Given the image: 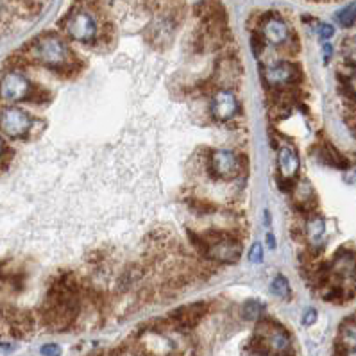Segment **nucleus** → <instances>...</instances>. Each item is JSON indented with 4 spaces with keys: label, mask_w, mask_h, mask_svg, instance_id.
Wrapping results in <instances>:
<instances>
[{
    "label": "nucleus",
    "mask_w": 356,
    "mask_h": 356,
    "mask_svg": "<svg viewBox=\"0 0 356 356\" xmlns=\"http://www.w3.org/2000/svg\"><path fill=\"white\" fill-rule=\"evenodd\" d=\"M27 56L38 65H43L51 70L63 72V74H72L74 67V56L65 40L58 34H43L38 36L27 49Z\"/></svg>",
    "instance_id": "nucleus-1"
},
{
    "label": "nucleus",
    "mask_w": 356,
    "mask_h": 356,
    "mask_svg": "<svg viewBox=\"0 0 356 356\" xmlns=\"http://www.w3.org/2000/svg\"><path fill=\"white\" fill-rule=\"evenodd\" d=\"M204 238L208 242L206 258L218 264H235L242 254V242L226 231H208Z\"/></svg>",
    "instance_id": "nucleus-2"
},
{
    "label": "nucleus",
    "mask_w": 356,
    "mask_h": 356,
    "mask_svg": "<svg viewBox=\"0 0 356 356\" xmlns=\"http://www.w3.org/2000/svg\"><path fill=\"white\" fill-rule=\"evenodd\" d=\"M63 27L72 40L81 43H93L99 36V27H97L95 18L84 9H74L65 18Z\"/></svg>",
    "instance_id": "nucleus-3"
},
{
    "label": "nucleus",
    "mask_w": 356,
    "mask_h": 356,
    "mask_svg": "<svg viewBox=\"0 0 356 356\" xmlns=\"http://www.w3.org/2000/svg\"><path fill=\"white\" fill-rule=\"evenodd\" d=\"M264 74V81L274 90H283V88H292L293 84H298L301 79V68L293 63H273L264 67L261 70Z\"/></svg>",
    "instance_id": "nucleus-4"
},
{
    "label": "nucleus",
    "mask_w": 356,
    "mask_h": 356,
    "mask_svg": "<svg viewBox=\"0 0 356 356\" xmlns=\"http://www.w3.org/2000/svg\"><path fill=\"white\" fill-rule=\"evenodd\" d=\"M208 168H210V174L215 179L231 181L242 172V159L233 151L220 149V151L211 152Z\"/></svg>",
    "instance_id": "nucleus-5"
},
{
    "label": "nucleus",
    "mask_w": 356,
    "mask_h": 356,
    "mask_svg": "<svg viewBox=\"0 0 356 356\" xmlns=\"http://www.w3.org/2000/svg\"><path fill=\"white\" fill-rule=\"evenodd\" d=\"M208 310H210L208 302H193V305L181 306L172 314H168V318H170L172 326H174V331L183 333V331L193 330L197 326L204 318V315L208 314Z\"/></svg>",
    "instance_id": "nucleus-6"
},
{
    "label": "nucleus",
    "mask_w": 356,
    "mask_h": 356,
    "mask_svg": "<svg viewBox=\"0 0 356 356\" xmlns=\"http://www.w3.org/2000/svg\"><path fill=\"white\" fill-rule=\"evenodd\" d=\"M33 127V118L20 108H6L2 111V131L9 138H24Z\"/></svg>",
    "instance_id": "nucleus-7"
},
{
    "label": "nucleus",
    "mask_w": 356,
    "mask_h": 356,
    "mask_svg": "<svg viewBox=\"0 0 356 356\" xmlns=\"http://www.w3.org/2000/svg\"><path fill=\"white\" fill-rule=\"evenodd\" d=\"M31 92H33V84H31L29 77L24 76L18 70L6 72L4 79H2V97H4V101H26V99H29Z\"/></svg>",
    "instance_id": "nucleus-8"
},
{
    "label": "nucleus",
    "mask_w": 356,
    "mask_h": 356,
    "mask_svg": "<svg viewBox=\"0 0 356 356\" xmlns=\"http://www.w3.org/2000/svg\"><path fill=\"white\" fill-rule=\"evenodd\" d=\"M260 33L265 38V42L276 47L286 45L293 38L289 24L283 18L277 17V15H267V17L261 18Z\"/></svg>",
    "instance_id": "nucleus-9"
},
{
    "label": "nucleus",
    "mask_w": 356,
    "mask_h": 356,
    "mask_svg": "<svg viewBox=\"0 0 356 356\" xmlns=\"http://www.w3.org/2000/svg\"><path fill=\"white\" fill-rule=\"evenodd\" d=\"M211 117L218 122H229L238 113V101L229 88H218L211 97Z\"/></svg>",
    "instance_id": "nucleus-10"
},
{
    "label": "nucleus",
    "mask_w": 356,
    "mask_h": 356,
    "mask_svg": "<svg viewBox=\"0 0 356 356\" xmlns=\"http://www.w3.org/2000/svg\"><path fill=\"white\" fill-rule=\"evenodd\" d=\"M299 167H301V159H299L296 147L290 143H281L277 147V172H280L281 179L296 181L299 174Z\"/></svg>",
    "instance_id": "nucleus-11"
},
{
    "label": "nucleus",
    "mask_w": 356,
    "mask_h": 356,
    "mask_svg": "<svg viewBox=\"0 0 356 356\" xmlns=\"http://www.w3.org/2000/svg\"><path fill=\"white\" fill-rule=\"evenodd\" d=\"M242 76V65L238 63L236 56L227 54L217 61V68H215V84L220 88H231L233 84Z\"/></svg>",
    "instance_id": "nucleus-12"
},
{
    "label": "nucleus",
    "mask_w": 356,
    "mask_h": 356,
    "mask_svg": "<svg viewBox=\"0 0 356 356\" xmlns=\"http://www.w3.org/2000/svg\"><path fill=\"white\" fill-rule=\"evenodd\" d=\"M292 195H293V201H296V204H298V208H301L302 211H308L314 208L315 190L312 188V185L306 179H299L293 183Z\"/></svg>",
    "instance_id": "nucleus-13"
},
{
    "label": "nucleus",
    "mask_w": 356,
    "mask_h": 356,
    "mask_svg": "<svg viewBox=\"0 0 356 356\" xmlns=\"http://www.w3.org/2000/svg\"><path fill=\"white\" fill-rule=\"evenodd\" d=\"M317 156L321 158V161H323V163L330 165V167H335V168H348L349 167L348 158H346L343 154H340L335 147L331 145V143H324V145L318 147Z\"/></svg>",
    "instance_id": "nucleus-14"
},
{
    "label": "nucleus",
    "mask_w": 356,
    "mask_h": 356,
    "mask_svg": "<svg viewBox=\"0 0 356 356\" xmlns=\"http://www.w3.org/2000/svg\"><path fill=\"white\" fill-rule=\"evenodd\" d=\"M339 343L343 346L349 351H355L356 349V317L351 315L340 324L339 330Z\"/></svg>",
    "instance_id": "nucleus-15"
},
{
    "label": "nucleus",
    "mask_w": 356,
    "mask_h": 356,
    "mask_svg": "<svg viewBox=\"0 0 356 356\" xmlns=\"http://www.w3.org/2000/svg\"><path fill=\"white\" fill-rule=\"evenodd\" d=\"M306 236L310 240L312 243H318L321 238L324 236V231H326V222H324L323 217H318V215H310L308 220H306Z\"/></svg>",
    "instance_id": "nucleus-16"
},
{
    "label": "nucleus",
    "mask_w": 356,
    "mask_h": 356,
    "mask_svg": "<svg viewBox=\"0 0 356 356\" xmlns=\"http://www.w3.org/2000/svg\"><path fill=\"white\" fill-rule=\"evenodd\" d=\"M47 0H17L18 13L22 17H36L45 8Z\"/></svg>",
    "instance_id": "nucleus-17"
},
{
    "label": "nucleus",
    "mask_w": 356,
    "mask_h": 356,
    "mask_svg": "<svg viewBox=\"0 0 356 356\" xmlns=\"http://www.w3.org/2000/svg\"><path fill=\"white\" fill-rule=\"evenodd\" d=\"M242 315L245 321H260L261 315H264V305L256 299H249V301L243 302Z\"/></svg>",
    "instance_id": "nucleus-18"
},
{
    "label": "nucleus",
    "mask_w": 356,
    "mask_h": 356,
    "mask_svg": "<svg viewBox=\"0 0 356 356\" xmlns=\"http://www.w3.org/2000/svg\"><path fill=\"white\" fill-rule=\"evenodd\" d=\"M337 20H339V24L342 27L355 26V22H356V2L346 6V8H343L342 11L337 15Z\"/></svg>",
    "instance_id": "nucleus-19"
},
{
    "label": "nucleus",
    "mask_w": 356,
    "mask_h": 356,
    "mask_svg": "<svg viewBox=\"0 0 356 356\" xmlns=\"http://www.w3.org/2000/svg\"><path fill=\"white\" fill-rule=\"evenodd\" d=\"M270 292L277 298H289L290 293V285L289 281H286L285 276H276L273 281V285H270Z\"/></svg>",
    "instance_id": "nucleus-20"
},
{
    "label": "nucleus",
    "mask_w": 356,
    "mask_h": 356,
    "mask_svg": "<svg viewBox=\"0 0 356 356\" xmlns=\"http://www.w3.org/2000/svg\"><path fill=\"white\" fill-rule=\"evenodd\" d=\"M188 206L193 213H199V215L215 213V206L210 204V202H206L204 199H193V201H188Z\"/></svg>",
    "instance_id": "nucleus-21"
},
{
    "label": "nucleus",
    "mask_w": 356,
    "mask_h": 356,
    "mask_svg": "<svg viewBox=\"0 0 356 356\" xmlns=\"http://www.w3.org/2000/svg\"><path fill=\"white\" fill-rule=\"evenodd\" d=\"M343 58L349 65L356 67V36H351L343 42Z\"/></svg>",
    "instance_id": "nucleus-22"
},
{
    "label": "nucleus",
    "mask_w": 356,
    "mask_h": 356,
    "mask_svg": "<svg viewBox=\"0 0 356 356\" xmlns=\"http://www.w3.org/2000/svg\"><path fill=\"white\" fill-rule=\"evenodd\" d=\"M49 99H51V93L47 92L45 88L33 86V92H31V95H29L31 102H36V104H40V102H47Z\"/></svg>",
    "instance_id": "nucleus-23"
},
{
    "label": "nucleus",
    "mask_w": 356,
    "mask_h": 356,
    "mask_svg": "<svg viewBox=\"0 0 356 356\" xmlns=\"http://www.w3.org/2000/svg\"><path fill=\"white\" fill-rule=\"evenodd\" d=\"M249 261L251 264H261L264 261V248H261V243H252L251 251H249Z\"/></svg>",
    "instance_id": "nucleus-24"
},
{
    "label": "nucleus",
    "mask_w": 356,
    "mask_h": 356,
    "mask_svg": "<svg viewBox=\"0 0 356 356\" xmlns=\"http://www.w3.org/2000/svg\"><path fill=\"white\" fill-rule=\"evenodd\" d=\"M42 356H61V348H59L58 343H45L40 349Z\"/></svg>",
    "instance_id": "nucleus-25"
},
{
    "label": "nucleus",
    "mask_w": 356,
    "mask_h": 356,
    "mask_svg": "<svg viewBox=\"0 0 356 356\" xmlns=\"http://www.w3.org/2000/svg\"><path fill=\"white\" fill-rule=\"evenodd\" d=\"M346 124L353 136H356V108H349V111L346 113Z\"/></svg>",
    "instance_id": "nucleus-26"
},
{
    "label": "nucleus",
    "mask_w": 356,
    "mask_h": 356,
    "mask_svg": "<svg viewBox=\"0 0 356 356\" xmlns=\"http://www.w3.org/2000/svg\"><path fill=\"white\" fill-rule=\"evenodd\" d=\"M333 34H335V29H333V26H330V24H321V26H318V36L323 40H330Z\"/></svg>",
    "instance_id": "nucleus-27"
},
{
    "label": "nucleus",
    "mask_w": 356,
    "mask_h": 356,
    "mask_svg": "<svg viewBox=\"0 0 356 356\" xmlns=\"http://www.w3.org/2000/svg\"><path fill=\"white\" fill-rule=\"evenodd\" d=\"M9 156H13V151L9 149L8 143L2 142V165H4V170L9 167Z\"/></svg>",
    "instance_id": "nucleus-28"
},
{
    "label": "nucleus",
    "mask_w": 356,
    "mask_h": 356,
    "mask_svg": "<svg viewBox=\"0 0 356 356\" xmlns=\"http://www.w3.org/2000/svg\"><path fill=\"white\" fill-rule=\"evenodd\" d=\"M315 321H317V312L315 310H306V314H305V318H302V323H305V326H312V324L315 323Z\"/></svg>",
    "instance_id": "nucleus-29"
},
{
    "label": "nucleus",
    "mask_w": 356,
    "mask_h": 356,
    "mask_svg": "<svg viewBox=\"0 0 356 356\" xmlns=\"http://www.w3.org/2000/svg\"><path fill=\"white\" fill-rule=\"evenodd\" d=\"M346 181H348V183H356V167L355 168H349L348 172H346Z\"/></svg>",
    "instance_id": "nucleus-30"
},
{
    "label": "nucleus",
    "mask_w": 356,
    "mask_h": 356,
    "mask_svg": "<svg viewBox=\"0 0 356 356\" xmlns=\"http://www.w3.org/2000/svg\"><path fill=\"white\" fill-rule=\"evenodd\" d=\"M267 245H268V248H270V249L276 248V240H274L273 233H268V235H267Z\"/></svg>",
    "instance_id": "nucleus-31"
},
{
    "label": "nucleus",
    "mask_w": 356,
    "mask_h": 356,
    "mask_svg": "<svg viewBox=\"0 0 356 356\" xmlns=\"http://www.w3.org/2000/svg\"><path fill=\"white\" fill-rule=\"evenodd\" d=\"M276 356H296V351H293V348H292V349H286V351L280 353V355H276Z\"/></svg>",
    "instance_id": "nucleus-32"
},
{
    "label": "nucleus",
    "mask_w": 356,
    "mask_h": 356,
    "mask_svg": "<svg viewBox=\"0 0 356 356\" xmlns=\"http://www.w3.org/2000/svg\"><path fill=\"white\" fill-rule=\"evenodd\" d=\"M331 51H333V49H331V45H324V58H326V59H330V56H331Z\"/></svg>",
    "instance_id": "nucleus-33"
},
{
    "label": "nucleus",
    "mask_w": 356,
    "mask_h": 356,
    "mask_svg": "<svg viewBox=\"0 0 356 356\" xmlns=\"http://www.w3.org/2000/svg\"><path fill=\"white\" fill-rule=\"evenodd\" d=\"M348 356H356V349H355V351H349Z\"/></svg>",
    "instance_id": "nucleus-34"
}]
</instances>
